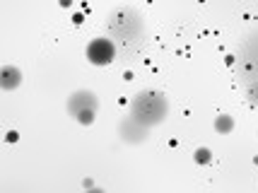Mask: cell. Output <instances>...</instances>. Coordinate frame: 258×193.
<instances>
[{"label": "cell", "instance_id": "cell-2", "mask_svg": "<svg viewBox=\"0 0 258 193\" xmlns=\"http://www.w3.org/2000/svg\"><path fill=\"white\" fill-rule=\"evenodd\" d=\"M128 114L147 128H157L169 116V99L157 90H140L128 104Z\"/></svg>", "mask_w": 258, "mask_h": 193}, {"label": "cell", "instance_id": "cell-7", "mask_svg": "<svg viewBox=\"0 0 258 193\" xmlns=\"http://www.w3.org/2000/svg\"><path fill=\"white\" fill-rule=\"evenodd\" d=\"M213 128H215V133H220V136H232V133H234V128H236L234 116H232V114H220V116H215Z\"/></svg>", "mask_w": 258, "mask_h": 193}, {"label": "cell", "instance_id": "cell-8", "mask_svg": "<svg viewBox=\"0 0 258 193\" xmlns=\"http://www.w3.org/2000/svg\"><path fill=\"white\" fill-rule=\"evenodd\" d=\"M193 162H196L198 167H208V164L213 162V150L210 148H196V152H193Z\"/></svg>", "mask_w": 258, "mask_h": 193}, {"label": "cell", "instance_id": "cell-5", "mask_svg": "<svg viewBox=\"0 0 258 193\" xmlns=\"http://www.w3.org/2000/svg\"><path fill=\"white\" fill-rule=\"evenodd\" d=\"M150 131H152V128H147L145 123H140V121L133 118L131 114L123 116V118L118 121V128H116L118 138L123 140L125 145H143L147 140V136H150Z\"/></svg>", "mask_w": 258, "mask_h": 193}, {"label": "cell", "instance_id": "cell-11", "mask_svg": "<svg viewBox=\"0 0 258 193\" xmlns=\"http://www.w3.org/2000/svg\"><path fill=\"white\" fill-rule=\"evenodd\" d=\"M73 22H75V24H82V15H80V12H75V15H73Z\"/></svg>", "mask_w": 258, "mask_h": 193}, {"label": "cell", "instance_id": "cell-9", "mask_svg": "<svg viewBox=\"0 0 258 193\" xmlns=\"http://www.w3.org/2000/svg\"><path fill=\"white\" fill-rule=\"evenodd\" d=\"M246 97H248V102L258 106V87H248V90H246Z\"/></svg>", "mask_w": 258, "mask_h": 193}, {"label": "cell", "instance_id": "cell-4", "mask_svg": "<svg viewBox=\"0 0 258 193\" xmlns=\"http://www.w3.org/2000/svg\"><path fill=\"white\" fill-rule=\"evenodd\" d=\"M85 56L90 60L92 66H97V68H106V66H111L116 56H118V46L113 44L111 36H97V39H92L87 48H85Z\"/></svg>", "mask_w": 258, "mask_h": 193}, {"label": "cell", "instance_id": "cell-10", "mask_svg": "<svg viewBox=\"0 0 258 193\" xmlns=\"http://www.w3.org/2000/svg\"><path fill=\"white\" fill-rule=\"evenodd\" d=\"M17 133H15V131H10V133H8V143H17Z\"/></svg>", "mask_w": 258, "mask_h": 193}, {"label": "cell", "instance_id": "cell-12", "mask_svg": "<svg viewBox=\"0 0 258 193\" xmlns=\"http://www.w3.org/2000/svg\"><path fill=\"white\" fill-rule=\"evenodd\" d=\"M70 3H73V0H60V5H63V8H70Z\"/></svg>", "mask_w": 258, "mask_h": 193}, {"label": "cell", "instance_id": "cell-3", "mask_svg": "<svg viewBox=\"0 0 258 193\" xmlns=\"http://www.w3.org/2000/svg\"><path fill=\"white\" fill-rule=\"evenodd\" d=\"M66 109L70 118L78 121L80 125H92L97 118V111H99V97H97V92L85 90V87L73 90L68 94Z\"/></svg>", "mask_w": 258, "mask_h": 193}, {"label": "cell", "instance_id": "cell-6", "mask_svg": "<svg viewBox=\"0 0 258 193\" xmlns=\"http://www.w3.org/2000/svg\"><path fill=\"white\" fill-rule=\"evenodd\" d=\"M24 82V73L17 66H3L0 70V85L5 92H15Z\"/></svg>", "mask_w": 258, "mask_h": 193}, {"label": "cell", "instance_id": "cell-1", "mask_svg": "<svg viewBox=\"0 0 258 193\" xmlns=\"http://www.w3.org/2000/svg\"><path fill=\"white\" fill-rule=\"evenodd\" d=\"M106 32L113 39V44L118 46V51L131 58L140 48V44H143V34H145L143 15L135 8H131V5H121V8L109 12Z\"/></svg>", "mask_w": 258, "mask_h": 193}]
</instances>
